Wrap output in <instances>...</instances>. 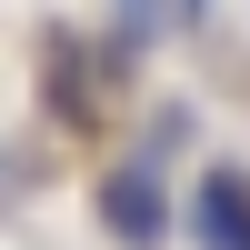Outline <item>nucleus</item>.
<instances>
[{"label":"nucleus","mask_w":250,"mask_h":250,"mask_svg":"<svg viewBox=\"0 0 250 250\" xmlns=\"http://www.w3.org/2000/svg\"><path fill=\"white\" fill-rule=\"evenodd\" d=\"M90 210H100V240H110V250H160V240L180 230L170 160H150V150L110 160V170H100V190H90Z\"/></svg>","instance_id":"nucleus-1"},{"label":"nucleus","mask_w":250,"mask_h":250,"mask_svg":"<svg viewBox=\"0 0 250 250\" xmlns=\"http://www.w3.org/2000/svg\"><path fill=\"white\" fill-rule=\"evenodd\" d=\"M180 230L200 250H250V170H210L190 200H180Z\"/></svg>","instance_id":"nucleus-2"},{"label":"nucleus","mask_w":250,"mask_h":250,"mask_svg":"<svg viewBox=\"0 0 250 250\" xmlns=\"http://www.w3.org/2000/svg\"><path fill=\"white\" fill-rule=\"evenodd\" d=\"M180 140H190V110H180V100H170V110H150V140H140V150H150V160H170Z\"/></svg>","instance_id":"nucleus-3"},{"label":"nucleus","mask_w":250,"mask_h":250,"mask_svg":"<svg viewBox=\"0 0 250 250\" xmlns=\"http://www.w3.org/2000/svg\"><path fill=\"white\" fill-rule=\"evenodd\" d=\"M160 20H170V30H200V20H210V0H150Z\"/></svg>","instance_id":"nucleus-4"}]
</instances>
